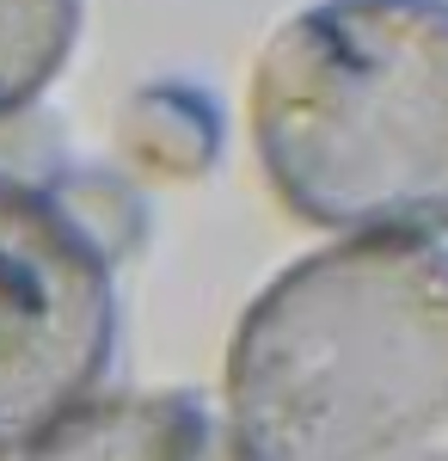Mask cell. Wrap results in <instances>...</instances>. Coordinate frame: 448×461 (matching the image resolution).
<instances>
[{"label": "cell", "instance_id": "obj_3", "mask_svg": "<svg viewBox=\"0 0 448 461\" xmlns=\"http://www.w3.org/2000/svg\"><path fill=\"white\" fill-rule=\"evenodd\" d=\"M117 357V258L56 185L0 173V461L86 406Z\"/></svg>", "mask_w": 448, "mask_h": 461}, {"label": "cell", "instance_id": "obj_6", "mask_svg": "<svg viewBox=\"0 0 448 461\" xmlns=\"http://www.w3.org/2000/svg\"><path fill=\"white\" fill-rule=\"evenodd\" d=\"M86 0H0V117L37 105L80 43Z\"/></svg>", "mask_w": 448, "mask_h": 461}, {"label": "cell", "instance_id": "obj_2", "mask_svg": "<svg viewBox=\"0 0 448 461\" xmlns=\"http://www.w3.org/2000/svg\"><path fill=\"white\" fill-rule=\"evenodd\" d=\"M282 210L356 240L448 234V0H313L252 62Z\"/></svg>", "mask_w": 448, "mask_h": 461}, {"label": "cell", "instance_id": "obj_1", "mask_svg": "<svg viewBox=\"0 0 448 461\" xmlns=\"http://www.w3.org/2000/svg\"><path fill=\"white\" fill-rule=\"evenodd\" d=\"M240 461H448V247L282 265L228 339Z\"/></svg>", "mask_w": 448, "mask_h": 461}, {"label": "cell", "instance_id": "obj_4", "mask_svg": "<svg viewBox=\"0 0 448 461\" xmlns=\"http://www.w3.org/2000/svg\"><path fill=\"white\" fill-rule=\"evenodd\" d=\"M25 461H240V443L203 393H111L37 437Z\"/></svg>", "mask_w": 448, "mask_h": 461}, {"label": "cell", "instance_id": "obj_5", "mask_svg": "<svg viewBox=\"0 0 448 461\" xmlns=\"http://www.w3.org/2000/svg\"><path fill=\"white\" fill-rule=\"evenodd\" d=\"M123 154L160 178L209 173L221 154V105L191 80H154L123 105Z\"/></svg>", "mask_w": 448, "mask_h": 461}]
</instances>
